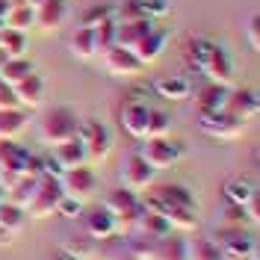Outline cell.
I'll use <instances>...</instances> for the list:
<instances>
[{
  "mask_svg": "<svg viewBox=\"0 0 260 260\" xmlns=\"http://www.w3.org/2000/svg\"><path fill=\"white\" fill-rule=\"evenodd\" d=\"M189 243V260H225L219 245L213 243L210 237H195V240H186Z\"/></svg>",
  "mask_w": 260,
  "mask_h": 260,
  "instance_id": "cell-35",
  "label": "cell"
},
{
  "mask_svg": "<svg viewBox=\"0 0 260 260\" xmlns=\"http://www.w3.org/2000/svg\"><path fill=\"white\" fill-rule=\"evenodd\" d=\"M27 148L18 145L15 139H0V186L6 192L9 183H15L24 175V160H27Z\"/></svg>",
  "mask_w": 260,
  "mask_h": 260,
  "instance_id": "cell-8",
  "label": "cell"
},
{
  "mask_svg": "<svg viewBox=\"0 0 260 260\" xmlns=\"http://www.w3.org/2000/svg\"><path fill=\"white\" fill-rule=\"evenodd\" d=\"M225 198L228 204H248L254 198V186L248 180H231L225 186Z\"/></svg>",
  "mask_w": 260,
  "mask_h": 260,
  "instance_id": "cell-38",
  "label": "cell"
},
{
  "mask_svg": "<svg viewBox=\"0 0 260 260\" xmlns=\"http://www.w3.org/2000/svg\"><path fill=\"white\" fill-rule=\"evenodd\" d=\"M166 45H169V30L154 27V30L148 32V36H142V39H139V42H136L130 50H133V56H136V59L148 68V65H154L162 56Z\"/></svg>",
  "mask_w": 260,
  "mask_h": 260,
  "instance_id": "cell-17",
  "label": "cell"
},
{
  "mask_svg": "<svg viewBox=\"0 0 260 260\" xmlns=\"http://www.w3.org/2000/svg\"><path fill=\"white\" fill-rule=\"evenodd\" d=\"M151 260H189V243L180 234H169V237L157 240Z\"/></svg>",
  "mask_w": 260,
  "mask_h": 260,
  "instance_id": "cell-22",
  "label": "cell"
},
{
  "mask_svg": "<svg viewBox=\"0 0 260 260\" xmlns=\"http://www.w3.org/2000/svg\"><path fill=\"white\" fill-rule=\"evenodd\" d=\"M228 115H234L237 121H254L260 113V101H257V92L251 89H228V98H225V107H222Z\"/></svg>",
  "mask_w": 260,
  "mask_h": 260,
  "instance_id": "cell-13",
  "label": "cell"
},
{
  "mask_svg": "<svg viewBox=\"0 0 260 260\" xmlns=\"http://www.w3.org/2000/svg\"><path fill=\"white\" fill-rule=\"evenodd\" d=\"M104 21H115V9L110 3H95L86 9L83 15V27H95V24H104Z\"/></svg>",
  "mask_w": 260,
  "mask_h": 260,
  "instance_id": "cell-40",
  "label": "cell"
},
{
  "mask_svg": "<svg viewBox=\"0 0 260 260\" xmlns=\"http://www.w3.org/2000/svg\"><path fill=\"white\" fill-rule=\"evenodd\" d=\"M257 219L251 216V210H248V204H228L225 207V225H231V228H248L254 225Z\"/></svg>",
  "mask_w": 260,
  "mask_h": 260,
  "instance_id": "cell-37",
  "label": "cell"
},
{
  "mask_svg": "<svg viewBox=\"0 0 260 260\" xmlns=\"http://www.w3.org/2000/svg\"><path fill=\"white\" fill-rule=\"evenodd\" d=\"M104 210H110V216L115 219V225H118V234H133L136 231V222H139V216H142V201H139V195L124 189V186H118L113 192L104 198Z\"/></svg>",
  "mask_w": 260,
  "mask_h": 260,
  "instance_id": "cell-3",
  "label": "cell"
},
{
  "mask_svg": "<svg viewBox=\"0 0 260 260\" xmlns=\"http://www.w3.org/2000/svg\"><path fill=\"white\" fill-rule=\"evenodd\" d=\"M53 160H56V166L62 169V172H68V169H77V166H86V148H83V142L74 136V139H65V142H59V145H53Z\"/></svg>",
  "mask_w": 260,
  "mask_h": 260,
  "instance_id": "cell-21",
  "label": "cell"
},
{
  "mask_svg": "<svg viewBox=\"0 0 260 260\" xmlns=\"http://www.w3.org/2000/svg\"><path fill=\"white\" fill-rule=\"evenodd\" d=\"M0 48L9 53V59H15V56H27V32L0 27Z\"/></svg>",
  "mask_w": 260,
  "mask_h": 260,
  "instance_id": "cell-34",
  "label": "cell"
},
{
  "mask_svg": "<svg viewBox=\"0 0 260 260\" xmlns=\"http://www.w3.org/2000/svg\"><path fill=\"white\" fill-rule=\"evenodd\" d=\"M36 68L27 56H15V59H6V65L0 68V83L3 86H18L27 74H32Z\"/></svg>",
  "mask_w": 260,
  "mask_h": 260,
  "instance_id": "cell-30",
  "label": "cell"
},
{
  "mask_svg": "<svg viewBox=\"0 0 260 260\" xmlns=\"http://www.w3.org/2000/svg\"><path fill=\"white\" fill-rule=\"evenodd\" d=\"M0 110H21L12 86H3V83H0Z\"/></svg>",
  "mask_w": 260,
  "mask_h": 260,
  "instance_id": "cell-44",
  "label": "cell"
},
{
  "mask_svg": "<svg viewBox=\"0 0 260 260\" xmlns=\"http://www.w3.org/2000/svg\"><path fill=\"white\" fill-rule=\"evenodd\" d=\"M98 56H101V65L107 68V74H113V77L133 80V77H139L145 71V65L133 56V50L121 48V45H113V48H107L104 53H98Z\"/></svg>",
  "mask_w": 260,
  "mask_h": 260,
  "instance_id": "cell-7",
  "label": "cell"
},
{
  "mask_svg": "<svg viewBox=\"0 0 260 260\" xmlns=\"http://www.w3.org/2000/svg\"><path fill=\"white\" fill-rule=\"evenodd\" d=\"M198 127L204 130L207 136H213V139H240L248 124L237 121L225 110H219V113H198Z\"/></svg>",
  "mask_w": 260,
  "mask_h": 260,
  "instance_id": "cell-10",
  "label": "cell"
},
{
  "mask_svg": "<svg viewBox=\"0 0 260 260\" xmlns=\"http://www.w3.org/2000/svg\"><path fill=\"white\" fill-rule=\"evenodd\" d=\"M145 145H142V157L151 169H169V166H175V162L183 157V148L175 142V139H169V136H157V139H142Z\"/></svg>",
  "mask_w": 260,
  "mask_h": 260,
  "instance_id": "cell-9",
  "label": "cell"
},
{
  "mask_svg": "<svg viewBox=\"0 0 260 260\" xmlns=\"http://www.w3.org/2000/svg\"><path fill=\"white\" fill-rule=\"evenodd\" d=\"M186 62L192 68H198L207 77V83L231 89V83H234V62H231V56H228V50L222 45H216L210 39H192L186 45Z\"/></svg>",
  "mask_w": 260,
  "mask_h": 260,
  "instance_id": "cell-1",
  "label": "cell"
},
{
  "mask_svg": "<svg viewBox=\"0 0 260 260\" xmlns=\"http://www.w3.org/2000/svg\"><path fill=\"white\" fill-rule=\"evenodd\" d=\"M148 107L145 101L133 98L121 107V127L127 130L133 139H145V124H148Z\"/></svg>",
  "mask_w": 260,
  "mask_h": 260,
  "instance_id": "cell-18",
  "label": "cell"
},
{
  "mask_svg": "<svg viewBox=\"0 0 260 260\" xmlns=\"http://www.w3.org/2000/svg\"><path fill=\"white\" fill-rule=\"evenodd\" d=\"M154 89L166 101H186L189 92H192V86H189L186 77H160V80L154 83Z\"/></svg>",
  "mask_w": 260,
  "mask_h": 260,
  "instance_id": "cell-28",
  "label": "cell"
},
{
  "mask_svg": "<svg viewBox=\"0 0 260 260\" xmlns=\"http://www.w3.org/2000/svg\"><path fill=\"white\" fill-rule=\"evenodd\" d=\"M3 27H6V30L27 32V30L32 27V6H27V3H15V6H6V15H3Z\"/></svg>",
  "mask_w": 260,
  "mask_h": 260,
  "instance_id": "cell-32",
  "label": "cell"
},
{
  "mask_svg": "<svg viewBox=\"0 0 260 260\" xmlns=\"http://www.w3.org/2000/svg\"><path fill=\"white\" fill-rule=\"evenodd\" d=\"M77 130H80V118H77V113L71 107H53L39 121V139L53 148L59 142H65V139H74Z\"/></svg>",
  "mask_w": 260,
  "mask_h": 260,
  "instance_id": "cell-2",
  "label": "cell"
},
{
  "mask_svg": "<svg viewBox=\"0 0 260 260\" xmlns=\"http://www.w3.org/2000/svg\"><path fill=\"white\" fill-rule=\"evenodd\" d=\"M68 18V6L65 0H42L39 6H32V27H39L42 32L59 30Z\"/></svg>",
  "mask_w": 260,
  "mask_h": 260,
  "instance_id": "cell-15",
  "label": "cell"
},
{
  "mask_svg": "<svg viewBox=\"0 0 260 260\" xmlns=\"http://www.w3.org/2000/svg\"><path fill=\"white\" fill-rule=\"evenodd\" d=\"M92 36H95V50L104 53L107 48L115 45V21H104V24H95L92 27Z\"/></svg>",
  "mask_w": 260,
  "mask_h": 260,
  "instance_id": "cell-39",
  "label": "cell"
},
{
  "mask_svg": "<svg viewBox=\"0 0 260 260\" xmlns=\"http://www.w3.org/2000/svg\"><path fill=\"white\" fill-rule=\"evenodd\" d=\"M24 3H27V6H39V3H42V0H24Z\"/></svg>",
  "mask_w": 260,
  "mask_h": 260,
  "instance_id": "cell-47",
  "label": "cell"
},
{
  "mask_svg": "<svg viewBox=\"0 0 260 260\" xmlns=\"http://www.w3.org/2000/svg\"><path fill=\"white\" fill-rule=\"evenodd\" d=\"M136 234H145V237H151V240H162V237L172 234V225L166 222V216H160V213L142 210L139 222H136Z\"/></svg>",
  "mask_w": 260,
  "mask_h": 260,
  "instance_id": "cell-26",
  "label": "cell"
},
{
  "mask_svg": "<svg viewBox=\"0 0 260 260\" xmlns=\"http://www.w3.org/2000/svg\"><path fill=\"white\" fill-rule=\"evenodd\" d=\"M62 254L71 260H95L98 257V240L86 237V234H74V237L65 240Z\"/></svg>",
  "mask_w": 260,
  "mask_h": 260,
  "instance_id": "cell-25",
  "label": "cell"
},
{
  "mask_svg": "<svg viewBox=\"0 0 260 260\" xmlns=\"http://www.w3.org/2000/svg\"><path fill=\"white\" fill-rule=\"evenodd\" d=\"M27 130L24 110H0V139H18Z\"/></svg>",
  "mask_w": 260,
  "mask_h": 260,
  "instance_id": "cell-29",
  "label": "cell"
},
{
  "mask_svg": "<svg viewBox=\"0 0 260 260\" xmlns=\"http://www.w3.org/2000/svg\"><path fill=\"white\" fill-rule=\"evenodd\" d=\"M172 3L169 0H124L115 15L118 21H127V18H148V21H157V18L169 15Z\"/></svg>",
  "mask_w": 260,
  "mask_h": 260,
  "instance_id": "cell-16",
  "label": "cell"
},
{
  "mask_svg": "<svg viewBox=\"0 0 260 260\" xmlns=\"http://www.w3.org/2000/svg\"><path fill=\"white\" fill-rule=\"evenodd\" d=\"M80 219H83V234L98 240V243L118 234V225H115V219L110 216V210H104V204L101 207H92V210H83Z\"/></svg>",
  "mask_w": 260,
  "mask_h": 260,
  "instance_id": "cell-14",
  "label": "cell"
},
{
  "mask_svg": "<svg viewBox=\"0 0 260 260\" xmlns=\"http://www.w3.org/2000/svg\"><path fill=\"white\" fill-rule=\"evenodd\" d=\"M0 201H3V186H0Z\"/></svg>",
  "mask_w": 260,
  "mask_h": 260,
  "instance_id": "cell-50",
  "label": "cell"
},
{
  "mask_svg": "<svg viewBox=\"0 0 260 260\" xmlns=\"http://www.w3.org/2000/svg\"><path fill=\"white\" fill-rule=\"evenodd\" d=\"M36 180H39V178L21 175L15 183H9V186H6V192H3V201H12V204H18V207H24V210H27V204H30L32 192H36Z\"/></svg>",
  "mask_w": 260,
  "mask_h": 260,
  "instance_id": "cell-27",
  "label": "cell"
},
{
  "mask_svg": "<svg viewBox=\"0 0 260 260\" xmlns=\"http://www.w3.org/2000/svg\"><path fill=\"white\" fill-rule=\"evenodd\" d=\"M154 30V21L148 18H127V21H115V45L121 48H133L142 36Z\"/></svg>",
  "mask_w": 260,
  "mask_h": 260,
  "instance_id": "cell-20",
  "label": "cell"
},
{
  "mask_svg": "<svg viewBox=\"0 0 260 260\" xmlns=\"http://www.w3.org/2000/svg\"><path fill=\"white\" fill-rule=\"evenodd\" d=\"M245 36H248V45L257 50L260 48V15H251L245 21Z\"/></svg>",
  "mask_w": 260,
  "mask_h": 260,
  "instance_id": "cell-43",
  "label": "cell"
},
{
  "mask_svg": "<svg viewBox=\"0 0 260 260\" xmlns=\"http://www.w3.org/2000/svg\"><path fill=\"white\" fill-rule=\"evenodd\" d=\"M3 3H9V6H15V3H24V0H3Z\"/></svg>",
  "mask_w": 260,
  "mask_h": 260,
  "instance_id": "cell-48",
  "label": "cell"
},
{
  "mask_svg": "<svg viewBox=\"0 0 260 260\" xmlns=\"http://www.w3.org/2000/svg\"><path fill=\"white\" fill-rule=\"evenodd\" d=\"M228 89L225 86H216V83H207L201 92H198V113H219L225 107Z\"/></svg>",
  "mask_w": 260,
  "mask_h": 260,
  "instance_id": "cell-31",
  "label": "cell"
},
{
  "mask_svg": "<svg viewBox=\"0 0 260 260\" xmlns=\"http://www.w3.org/2000/svg\"><path fill=\"white\" fill-rule=\"evenodd\" d=\"M213 243L219 245L222 257L225 260H243V257H254L257 245H254V237L245 231V228H231L222 225L216 234L210 237Z\"/></svg>",
  "mask_w": 260,
  "mask_h": 260,
  "instance_id": "cell-5",
  "label": "cell"
},
{
  "mask_svg": "<svg viewBox=\"0 0 260 260\" xmlns=\"http://www.w3.org/2000/svg\"><path fill=\"white\" fill-rule=\"evenodd\" d=\"M12 92H15L21 110H36V107H42V98H45V80L32 71L18 86H12Z\"/></svg>",
  "mask_w": 260,
  "mask_h": 260,
  "instance_id": "cell-19",
  "label": "cell"
},
{
  "mask_svg": "<svg viewBox=\"0 0 260 260\" xmlns=\"http://www.w3.org/2000/svg\"><path fill=\"white\" fill-rule=\"evenodd\" d=\"M80 213H83V201H77V198L62 195V201L56 204V216H62V219H80Z\"/></svg>",
  "mask_w": 260,
  "mask_h": 260,
  "instance_id": "cell-41",
  "label": "cell"
},
{
  "mask_svg": "<svg viewBox=\"0 0 260 260\" xmlns=\"http://www.w3.org/2000/svg\"><path fill=\"white\" fill-rule=\"evenodd\" d=\"M59 183H62V192L68 198H77V201H86V198H92L98 192V175L89 166H77V169L62 172Z\"/></svg>",
  "mask_w": 260,
  "mask_h": 260,
  "instance_id": "cell-11",
  "label": "cell"
},
{
  "mask_svg": "<svg viewBox=\"0 0 260 260\" xmlns=\"http://www.w3.org/2000/svg\"><path fill=\"white\" fill-rule=\"evenodd\" d=\"M62 183L59 178H50V175H42L36 180V192H32L30 204H27V216L30 219H48L56 213V204L62 201Z\"/></svg>",
  "mask_w": 260,
  "mask_h": 260,
  "instance_id": "cell-6",
  "label": "cell"
},
{
  "mask_svg": "<svg viewBox=\"0 0 260 260\" xmlns=\"http://www.w3.org/2000/svg\"><path fill=\"white\" fill-rule=\"evenodd\" d=\"M162 216H166V222L172 225V231H180V234L198 228V216H195L192 207H169Z\"/></svg>",
  "mask_w": 260,
  "mask_h": 260,
  "instance_id": "cell-33",
  "label": "cell"
},
{
  "mask_svg": "<svg viewBox=\"0 0 260 260\" xmlns=\"http://www.w3.org/2000/svg\"><path fill=\"white\" fill-rule=\"evenodd\" d=\"M68 50H71V56L74 59H80V62H89V59H95L98 50H95V36H92V27H77V30L71 32V39H68Z\"/></svg>",
  "mask_w": 260,
  "mask_h": 260,
  "instance_id": "cell-24",
  "label": "cell"
},
{
  "mask_svg": "<svg viewBox=\"0 0 260 260\" xmlns=\"http://www.w3.org/2000/svg\"><path fill=\"white\" fill-rule=\"evenodd\" d=\"M172 133V118L162 110H148V124H145V139H157V136H169Z\"/></svg>",
  "mask_w": 260,
  "mask_h": 260,
  "instance_id": "cell-36",
  "label": "cell"
},
{
  "mask_svg": "<svg viewBox=\"0 0 260 260\" xmlns=\"http://www.w3.org/2000/svg\"><path fill=\"white\" fill-rule=\"evenodd\" d=\"M77 139H80L83 148H86V160H92V162L107 160L110 151H113V133H110V127H107L104 121H98V118L80 121Z\"/></svg>",
  "mask_w": 260,
  "mask_h": 260,
  "instance_id": "cell-4",
  "label": "cell"
},
{
  "mask_svg": "<svg viewBox=\"0 0 260 260\" xmlns=\"http://www.w3.org/2000/svg\"><path fill=\"white\" fill-rule=\"evenodd\" d=\"M27 219H30V216H27L24 207H18L12 201H0V234H6L9 240L24 231Z\"/></svg>",
  "mask_w": 260,
  "mask_h": 260,
  "instance_id": "cell-23",
  "label": "cell"
},
{
  "mask_svg": "<svg viewBox=\"0 0 260 260\" xmlns=\"http://www.w3.org/2000/svg\"><path fill=\"white\" fill-rule=\"evenodd\" d=\"M6 6H9V3H3V0H0V27H3V15H6Z\"/></svg>",
  "mask_w": 260,
  "mask_h": 260,
  "instance_id": "cell-45",
  "label": "cell"
},
{
  "mask_svg": "<svg viewBox=\"0 0 260 260\" xmlns=\"http://www.w3.org/2000/svg\"><path fill=\"white\" fill-rule=\"evenodd\" d=\"M56 260H71V257H65V254H59V257H56Z\"/></svg>",
  "mask_w": 260,
  "mask_h": 260,
  "instance_id": "cell-49",
  "label": "cell"
},
{
  "mask_svg": "<svg viewBox=\"0 0 260 260\" xmlns=\"http://www.w3.org/2000/svg\"><path fill=\"white\" fill-rule=\"evenodd\" d=\"M6 59H9V53H6V50L0 48V68H3V65H6Z\"/></svg>",
  "mask_w": 260,
  "mask_h": 260,
  "instance_id": "cell-46",
  "label": "cell"
},
{
  "mask_svg": "<svg viewBox=\"0 0 260 260\" xmlns=\"http://www.w3.org/2000/svg\"><path fill=\"white\" fill-rule=\"evenodd\" d=\"M154 178H157V169H151L142 154H130L127 162H124V169H121L124 189H130V192H136V195L151 189L154 186Z\"/></svg>",
  "mask_w": 260,
  "mask_h": 260,
  "instance_id": "cell-12",
  "label": "cell"
},
{
  "mask_svg": "<svg viewBox=\"0 0 260 260\" xmlns=\"http://www.w3.org/2000/svg\"><path fill=\"white\" fill-rule=\"evenodd\" d=\"M24 175H30V178H42V175H45V157H39V154H27V160H24Z\"/></svg>",
  "mask_w": 260,
  "mask_h": 260,
  "instance_id": "cell-42",
  "label": "cell"
},
{
  "mask_svg": "<svg viewBox=\"0 0 260 260\" xmlns=\"http://www.w3.org/2000/svg\"><path fill=\"white\" fill-rule=\"evenodd\" d=\"M243 260H254V257H243Z\"/></svg>",
  "mask_w": 260,
  "mask_h": 260,
  "instance_id": "cell-51",
  "label": "cell"
}]
</instances>
